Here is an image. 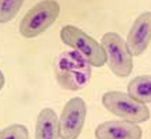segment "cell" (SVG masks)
I'll use <instances>...</instances> for the list:
<instances>
[{
  "label": "cell",
  "mask_w": 151,
  "mask_h": 139,
  "mask_svg": "<svg viewBox=\"0 0 151 139\" xmlns=\"http://www.w3.org/2000/svg\"><path fill=\"white\" fill-rule=\"evenodd\" d=\"M55 77L62 88L77 91L88 84L91 76L89 62L81 53L76 50L61 53L55 65Z\"/></svg>",
  "instance_id": "1"
},
{
  "label": "cell",
  "mask_w": 151,
  "mask_h": 139,
  "mask_svg": "<svg viewBox=\"0 0 151 139\" xmlns=\"http://www.w3.org/2000/svg\"><path fill=\"white\" fill-rule=\"evenodd\" d=\"M60 11V5L57 1H42L25 14L19 25V32L24 38L37 37L56 21Z\"/></svg>",
  "instance_id": "3"
},
{
  "label": "cell",
  "mask_w": 151,
  "mask_h": 139,
  "mask_svg": "<svg viewBox=\"0 0 151 139\" xmlns=\"http://www.w3.org/2000/svg\"><path fill=\"white\" fill-rule=\"evenodd\" d=\"M87 114V106L80 97L69 100L59 120V136L62 139H76L80 135Z\"/></svg>",
  "instance_id": "6"
},
{
  "label": "cell",
  "mask_w": 151,
  "mask_h": 139,
  "mask_svg": "<svg viewBox=\"0 0 151 139\" xmlns=\"http://www.w3.org/2000/svg\"><path fill=\"white\" fill-rule=\"evenodd\" d=\"M58 122V117L53 109L47 108L42 110L36 120L35 133L36 138H60Z\"/></svg>",
  "instance_id": "9"
},
{
  "label": "cell",
  "mask_w": 151,
  "mask_h": 139,
  "mask_svg": "<svg viewBox=\"0 0 151 139\" xmlns=\"http://www.w3.org/2000/svg\"><path fill=\"white\" fill-rule=\"evenodd\" d=\"M1 139H27L29 138V132L27 128L21 124H13L0 132Z\"/></svg>",
  "instance_id": "12"
},
{
  "label": "cell",
  "mask_w": 151,
  "mask_h": 139,
  "mask_svg": "<svg viewBox=\"0 0 151 139\" xmlns=\"http://www.w3.org/2000/svg\"><path fill=\"white\" fill-rule=\"evenodd\" d=\"M101 45L106 52V63L113 74L120 77L130 75L133 60L122 37L114 32L105 33L101 38Z\"/></svg>",
  "instance_id": "5"
},
{
  "label": "cell",
  "mask_w": 151,
  "mask_h": 139,
  "mask_svg": "<svg viewBox=\"0 0 151 139\" xmlns=\"http://www.w3.org/2000/svg\"><path fill=\"white\" fill-rule=\"evenodd\" d=\"M23 0H3L0 2V22L1 23L9 22L18 13L22 7Z\"/></svg>",
  "instance_id": "11"
},
{
  "label": "cell",
  "mask_w": 151,
  "mask_h": 139,
  "mask_svg": "<svg viewBox=\"0 0 151 139\" xmlns=\"http://www.w3.org/2000/svg\"><path fill=\"white\" fill-rule=\"evenodd\" d=\"M142 129L135 123L124 121H106L100 124L94 135L98 139H140Z\"/></svg>",
  "instance_id": "8"
},
{
  "label": "cell",
  "mask_w": 151,
  "mask_h": 139,
  "mask_svg": "<svg viewBox=\"0 0 151 139\" xmlns=\"http://www.w3.org/2000/svg\"><path fill=\"white\" fill-rule=\"evenodd\" d=\"M60 38L63 43L81 53L94 67H102L106 62L103 46L79 28L73 25L63 26Z\"/></svg>",
  "instance_id": "2"
},
{
  "label": "cell",
  "mask_w": 151,
  "mask_h": 139,
  "mask_svg": "<svg viewBox=\"0 0 151 139\" xmlns=\"http://www.w3.org/2000/svg\"><path fill=\"white\" fill-rule=\"evenodd\" d=\"M102 104L114 115L129 122L140 123L148 120L150 113L144 104L120 91H110L102 97Z\"/></svg>",
  "instance_id": "4"
},
{
  "label": "cell",
  "mask_w": 151,
  "mask_h": 139,
  "mask_svg": "<svg viewBox=\"0 0 151 139\" xmlns=\"http://www.w3.org/2000/svg\"><path fill=\"white\" fill-rule=\"evenodd\" d=\"M128 93L132 99L143 104L151 102L150 75H140L134 77L128 84Z\"/></svg>",
  "instance_id": "10"
},
{
  "label": "cell",
  "mask_w": 151,
  "mask_h": 139,
  "mask_svg": "<svg viewBox=\"0 0 151 139\" xmlns=\"http://www.w3.org/2000/svg\"><path fill=\"white\" fill-rule=\"evenodd\" d=\"M150 38L151 14L147 11L138 16L127 35L125 44L131 55H141L150 45Z\"/></svg>",
  "instance_id": "7"
}]
</instances>
